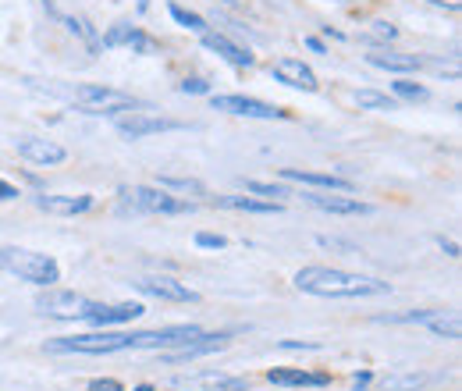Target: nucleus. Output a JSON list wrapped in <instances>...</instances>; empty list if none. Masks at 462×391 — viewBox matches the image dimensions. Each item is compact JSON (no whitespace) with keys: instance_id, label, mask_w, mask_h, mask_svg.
<instances>
[{"instance_id":"nucleus-16","label":"nucleus","mask_w":462,"mask_h":391,"mask_svg":"<svg viewBox=\"0 0 462 391\" xmlns=\"http://www.w3.org/2000/svg\"><path fill=\"white\" fill-rule=\"evenodd\" d=\"M285 181H299V185H313V188H331V192H352L356 185L342 174H331V171H299V167H281L278 171Z\"/></svg>"},{"instance_id":"nucleus-14","label":"nucleus","mask_w":462,"mask_h":391,"mask_svg":"<svg viewBox=\"0 0 462 391\" xmlns=\"http://www.w3.org/2000/svg\"><path fill=\"white\" fill-rule=\"evenodd\" d=\"M142 313H146V310H142L139 303H114V306L89 303V310H86L82 320H89V324H96V327H111V324H128V320H135V317H142Z\"/></svg>"},{"instance_id":"nucleus-15","label":"nucleus","mask_w":462,"mask_h":391,"mask_svg":"<svg viewBox=\"0 0 462 391\" xmlns=\"http://www.w3.org/2000/svg\"><path fill=\"white\" fill-rule=\"evenodd\" d=\"M203 47L213 50L217 58H224L231 68H253V61H257L246 47H239L235 40H227L224 33H210V29H206V33H203Z\"/></svg>"},{"instance_id":"nucleus-29","label":"nucleus","mask_w":462,"mask_h":391,"mask_svg":"<svg viewBox=\"0 0 462 391\" xmlns=\"http://www.w3.org/2000/svg\"><path fill=\"white\" fill-rule=\"evenodd\" d=\"M128 50H132V54H157V40H153L150 33L135 29V33H132V40H128Z\"/></svg>"},{"instance_id":"nucleus-30","label":"nucleus","mask_w":462,"mask_h":391,"mask_svg":"<svg viewBox=\"0 0 462 391\" xmlns=\"http://www.w3.org/2000/svg\"><path fill=\"white\" fill-rule=\"evenodd\" d=\"M196 246H199V249H224L227 239H224V235H213V232H199V235H196Z\"/></svg>"},{"instance_id":"nucleus-21","label":"nucleus","mask_w":462,"mask_h":391,"mask_svg":"<svg viewBox=\"0 0 462 391\" xmlns=\"http://www.w3.org/2000/svg\"><path fill=\"white\" fill-rule=\"evenodd\" d=\"M157 188H164V192H185V196H206L203 181H196V178H174V174H160Z\"/></svg>"},{"instance_id":"nucleus-8","label":"nucleus","mask_w":462,"mask_h":391,"mask_svg":"<svg viewBox=\"0 0 462 391\" xmlns=\"http://www.w3.org/2000/svg\"><path fill=\"white\" fill-rule=\"evenodd\" d=\"M36 310L47 313V317H58V320H82L86 310H89V299L79 295V292H47L36 299Z\"/></svg>"},{"instance_id":"nucleus-35","label":"nucleus","mask_w":462,"mask_h":391,"mask_svg":"<svg viewBox=\"0 0 462 391\" xmlns=\"http://www.w3.org/2000/svg\"><path fill=\"white\" fill-rule=\"evenodd\" d=\"M370 380H373V373H370V370L356 373V377H352V391H366V384H370Z\"/></svg>"},{"instance_id":"nucleus-40","label":"nucleus","mask_w":462,"mask_h":391,"mask_svg":"<svg viewBox=\"0 0 462 391\" xmlns=\"http://www.w3.org/2000/svg\"><path fill=\"white\" fill-rule=\"evenodd\" d=\"M224 4H235V0H224Z\"/></svg>"},{"instance_id":"nucleus-31","label":"nucleus","mask_w":462,"mask_h":391,"mask_svg":"<svg viewBox=\"0 0 462 391\" xmlns=\"http://www.w3.org/2000/svg\"><path fill=\"white\" fill-rule=\"evenodd\" d=\"M178 93H210V82H203V79H185V82H178Z\"/></svg>"},{"instance_id":"nucleus-34","label":"nucleus","mask_w":462,"mask_h":391,"mask_svg":"<svg viewBox=\"0 0 462 391\" xmlns=\"http://www.w3.org/2000/svg\"><path fill=\"white\" fill-rule=\"evenodd\" d=\"M19 196H22V192H19L12 181H4V178H0V203H4V200H19Z\"/></svg>"},{"instance_id":"nucleus-23","label":"nucleus","mask_w":462,"mask_h":391,"mask_svg":"<svg viewBox=\"0 0 462 391\" xmlns=\"http://www.w3.org/2000/svg\"><path fill=\"white\" fill-rule=\"evenodd\" d=\"M132 33H135V26H132V22H114V26L100 36V50H118V47H128Z\"/></svg>"},{"instance_id":"nucleus-38","label":"nucleus","mask_w":462,"mask_h":391,"mask_svg":"<svg viewBox=\"0 0 462 391\" xmlns=\"http://www.w3.org/2000/svg\"><path fill=\"white\" fill-rule=\"evenodd\" d=\"M437 242H441V249H444L448 257H458V246H455L451 239H437Z\"/></svg>"},{"instance_id":"nucleus-2","label":"nucleus","mask_w":462,"mask_h":391,"mask_svg":"<svg viewBox=\"0 0 462 391\" xmlns=\"http://www.w3.org/2000/svg\"><path fill=\"white\" fill-rule=\"evenodd\" d=\"M0 271H8L22 281H33L40 288H54L61 281V267H58L54 257L36 253V249H19V246L0 249Z\"/></svg>"},{"instance_id":"nucleus-10","label":"nucleus","mask_w":462,"mask_h":391,"mask_svg":"<svg viewBox=\"0 0 462 391\" xmlns=\"http://www.w3.org/2000/svg\"><path fill=\"white\" fill-rule=\"evenodd\" d=\"M227 338H231L227 331H203L199 338H192V341H185V345H178L171 352H160V359L164 363H189V359H199V356H210V352L224 349Z\"/></svg>"},{"instance_id":"nucleus-18","label":"nucleus","mask_w":462,"mask_h":391,"mask_svg":"<svg viewBox=\"0 0 462 391\" xmlns=\"http://www.w3.org/2000/svg\"><path fill=\"white\" fill-rule=\"evenodd\" d=\"M366 61H370L373 68L398 72V75H405V72H420V68H423V61H420L416 54H395V50H388V47H381V50L366 54Z\"/></svg>"},{"instance_id":"nucleus-13","label":"nucleus","mask_w":462,"mask_h":391,"mask_svg":"<svg viewBox=\"0 0 462 391\" xmlns=\"http://www.w3.org/2000/svg\"><path fill=\"white\" fill-rule=\"evenodd\" d=\"M19 153H22L29 164H40V167H54V164H65V160H68V150H65L61 142H54V139H33V135H26V139L19 142Z\"/></svg>"},{"instance_id":"nucleus-36","label":"nucleus","mask_w":462,"mask_h":391,"mask_svg":"<svg viewBox=\"0 0 462 391\" xmlns=\"http://www.w3.org/2000/svg\"><path fill=\"white\" fill-rule=\"evenodd\" d=\"M427 4H434V8H448V12H458V8H462V0H427Z\"/></svg>"},{"instance_id":"nucleus-3","label":"nucleus","mask_w":462,"mask_h":391,"mask_svg":"<svg viewBox=\"0 0 462 391\" xmlns=\"http://www.w3.org/2000/svg\"><path fill=\"white\" fill-rule=\"evenodd\" d=\"M132 349V334L121 331H96V334H72L47 341V352H82V356H111Z\"/></svg>"},{"instance_id":"nucleus-28","label":"nucleus","mask_w":462,"mask_h":391,"mask_svg":"<svg viewBox=\"0 0 462 391\" xmlns=\"http://www.w3.org/2000/svg\"><path fill=\"white\" fill-rule=\"evenodd\" d=\"M391 89H395V100H412V104L430 96L427 86H420V82H405V79H402V82H391Z\"/></svg>"},{"instance_id":"nucleus-25","label":"nucleus","mask_w":462,"mask_h":391,"mask_svg":"<svg viewBox=\"0 0 462 391\" xmlns=\"http://www.w3.org/2000/svg\"><path fill=\"white\" fill-rule=\"evenodd\" d=\"M167 15H171L181 29H189V33H199V36L206 33V19H203V15H196V12H185L181 4H174V0L167 4Z\"/></svg>"},{"instance_id":"nucleus-9","label":"nucleus","mask_w":462,"mask_h":391,"mask_svg":"<svg viewBox=\"0 0 462 391\" xmlns=\"http://www.w3.org/2000/svg\"><path fill=\"white\" fill-rule=\"evenodd\" d=\"M303 200H306L310 207L324 211V214H345V218H366V214H373V207H370V203H363L359 196H349V192H342V196L303 192Z\"/></svg>"},{"instance_id":"nucleus-22","label":"nucleus","mask_w":462,"mask_h":391,"mask_svg":"<svg viewBox=\"0 0 462 391\" xmlns=\"http://www.w3.org/2000/svg\"><path fill=\"white\" fill-rule=\"evenodd\" d=\"M423 327H427L430 334H437V338H448V341L458 338V317H455V313H444V310H437Z\"/></svg>"},{"instance_id":"nucleus-5","label":"nucleus","mask_w":462,"mask_h":391,"mask_svg":"<svg viewBox=\"0 0 462 391\" xmlns=\"http://www.w3.org/2000/svg\"><path fill=\"white\" fill-rule=\"evenodd\" d=\"M75 100H79L82 114H107V118H114L121 111H142L139 100H132L128 93H118L111 86H79Z\"/></svg>"},{"instance_id":"nucleus-37","label":"nucleus","mask_w":462,"mask_h":391,"mask_svg":"<svg viewBox=\"0 0 462 391\" xmlns=\"http://www.w3.org/2000/svg\"><path fill=\"white\" fill-rule=\"evenodd\" d=\"M306 47H310L313 54H327V47H324L320 40H313V36H306Z\"/></svg>"},{"instance_id":"nucleus-11","label":"nucleus","mask_w":462,"mask_h":391,"mask_svg":"<svg viewBox=\"0 0 462 391\" xmlns=\"http://www.w3.org/2000/svg\"><path fill=\"white\" fill-rule=\"evenodd\" d=\"M139 292L153 295V299H167V303H199V292H192L189 285L167 278V274H150V278H139L135 281Z\"/></svg>"},{"instance_id":"nucleus-6","label":"nucleus","mask_w":462,"mask_h":391,"mask_svg":"<svg viewBox=\"0 0 462 391\" xmlns=\"http://www.w3.org/2000/svg\"><path fill=\"white\" fill-rule=\"evenodd\" d=\"M213 111H224V114H235V118H260V121H281L289 118V111L267 104V100H257V96H213Z\"/></svg>"},{"instance_id":"nucleus-26","label":"nucleus","mask_w":462,"mask_h":391,"mask_svg":"<svg viewBox=\"0 0 462 391\" xmlns=\"http://www.w3.org/2000/svg\"><path fill=\"white\" fill-rule=\"evenodd\" d=\"M246 192L264 196V200H271V203H281L285 196H292L285 185H271V181H246Z\"/></svg>"},{"instance_id":"nucleus-19","label":"nucleus","mask_w":462,"mask_h":391,"mask_svg":"<svg viewBox=\"0 0 462 391\" xmlns=\"http://www.w3.org/2000/svg\"><path fill=\"white\" fill-rule=\"evenodd\" d=\"M267 380L278 387H324L331 384L327 373H310V370H267Z\"/></svg>"},{"instance_id":"nucleus-32","label":"nucleus","mask_w":462,"mask_h":391,"mask_svg":"<svg viewBox=\"0 0 462 391\" xmlns=\"http://www.w3.org/2000/svg\"><path fill=\"white\" fill-rule=\"evenodd\" d=\"M278 349H285V352H299V349L303 352H317L320 345L317 341H278Z\"/></svg>"},{"instance_id":"nucleus-27","label":"nucleus","mask_w":462,"mask_h":391,"mask_svg":"<svg viewBox=\"0 0 462 391\" xmlns=\"http://www.w3.org/2000/svg\"><path fill=\"white\" fill-rule=\"evenodd\" d=\"M430 377L427 373H402V377H384V387L388 391H412V387H423Z\"/></svg>"},{"instance_id":"nucleus-1","label":"nucleus","mask_w":462,"mask_h":391,"mask_svg":"<svg viewBox=\"0 0 462 391\" xmlns=\"http://www.w3.org/2000/svg\"><path fill=\"white\" fill-rule=\"evenodd\" d=\"M296 288L306 295H320V299H366V295H384L391 292L388 281L366 278V274H352V271H338V267H303L296 274Z\"/></svg>"},{"instance_id":"nucleus-17","label":"nucleus","mask_w":462,"mask_h":391,"mask_svg":"<svg viewBox=\"0 0 462 391\" xmlns=\"http://www.w3.org/2000/svg\"><path fill=\"white\" fill-rule=\"evenodd\" d=\"M36 207L58 218H75L93 211V196H36Z\"/></svg>"},{"instance_id":"nucleus-39","label":"nucleus","mask_w":462,"mask_h":391,"mask_svg":"<svg viewBox=\"0 0 462 391\" xmlns=\"http://www.w3.org/2000/svg\"><path fill=\"white\" fill-rule=\"evenodd\" d=\"M132 391H153V387H150V384H139V387H132Z\"/></svg>"},{"instance_id":"nucleus-4","label":"nucleus","mask_w":462,"mask_h":391,"mask_svg":"<svg viewBox=\"0 0 462 391\" xmlns=\"http://www.w3.org/2000/svg\"><path fill=\"white\" fill-rule=\"evenodd\" d=\"M125 196V203L139 214H192L196 203L189 200H178V196L164 192V188H150V185H132L121 192Z\"/></svg>"},{"instance_id":"nucleus-24","label":"nucleus","mask_w":462,"mask_h":391,"mask_svg":"<svg viewBox=\"0 0 462 391\" xmlns=\"http://www.w3.org/2000/svg\"><path fill=\"white\" fill-rule=\"evenodd\" d=\"M356 104L363 111H398V100L388 96V93H377V89H359L356 93Z\"/></svg>"},{"instance_id":"nucleus-7","label":"nucleus","mask_w":462,"mask_h":391,"mask_svg":"<svg viewBox=\"0 0 462 391\" xmlns=\"http://www.w3.org/2000/svg\"><path fill=\"white\" fill-rule=\"evenodd\" d=\"M185 121H174V118H157V114H146V111H132V118H118V135L121 139H146V135H160V132H181Z\"/></svg>"},{"instance_id":"nucleus-12","label":"nucleus","mask_w":462,"mask_h":391,"mask_svg":"<svg viewBox=\"0 0 462 391\" xmlns=\"http://www.w3.org/2000/svg\"><path fill=\"white\" fill-rule=\"evenodd\" d=\"M271 75H274L278 82L292 86V89H303V93H313V89L320 86V82H317V72H313L310 65L296 61V58H278V61L271 65Z\"/></svg>"},{"instance_id":"nucleus-33","label":"nucleus","mask_w":462,"mask_h":391,"mask_svg":"<svg viewBox=\"0 0 462 391\" xmlns=\"http://www.w3.org/2000/svg\"><path fill=\"white\" fill-rule=\"evenodd\" d=\"M89 391H125V387H121V380H114V377H100V380L89 384Z\"/></svg>"},{"instance_id":"nucleus-20","label":"nucleus","mask_w":462,"mask_h":391,"mask_svg":"<svg viewBox=\"0 0 462 391\" xmlns=\"http://www.w3.org/2000/svg\"><path fill=\"white\" fill-rule=\"evenodd\" d=\"M213 203L224 211H243V214H281V203L271 200H253V196H213Z\"/></svg>"}]
</instances>
